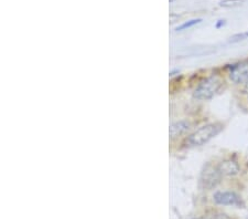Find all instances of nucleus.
Segmentation results:
<instances>
[{"mask_svg": "<svg viewBox=\"0 0 248 219\" xmlns=\"http://www.w3.org/2000/svg\"><path fill=\"white\" fill-rule=\"evenodd\" d=\"M222 125L217 124V123H211V124H206L202 127H200L199 130L195 131L194 133H192L186 139V144L189 146H201L207 143L210 139L213 138L214 136L221 132Z\"/></svg>", "mask_w": 248, "mask_h": 219, "instance_id": "f257e3e1", "label": "nucleus"}, {"mask_svg": "<svg viewBox=\"0 0 248 219\" xmlns=\"http://www.w3.org/2000/svg\"><path fill=\"white\" fill-rule=\"evenodd\" d=\"M221 85L222 80L217 75H212V77L206 78L204 81L200 83L197 89L194 90L193 97L197 100H201V101L210 100L218 92Z\"/></svg>", "mask_w": 248, "mask_h": 219, "instance_id": "f03ea898", "label": "nucleus"}, {"mask_svg": "<svg viewBox=\"0 0 248 219\" xmlns=\"http://www.w3.org/2000/svg\"><path fill=\"white\" fill-rule=\"evenodd\" d=\"M222 176L223 175L219 172L218 166H213L211 164L206 165L201 175V185L203 188L206 189L214 188L221 182Z\"/></svg>", "mask_w": 248, "mask_h": 219, "instance_id": "7ed1b4c3", "label": "nucleus"}, {"mask_svg": "<svg viewBox=\"0 0 248 219\" xmlns=\"http://www.w3.org/2000/svg\"><path fill=\"white\" fill-rule=\"evenodd\" d=\"M230 79L235 84H246L248 82V61H243L232 67Z\"/></svg>", "mask_w": 248, "mask_h": 219, "instance_id": "20e7f679", "label": "nucleus"}, {"mask_svg": "<svg viewBox=\"0 0 248 219\" xmlns=\"http://www.w3.org/2000/svg\"><path fill=\"white\" fill-rule=\"evenodd\" d=\"M214 202L218 205L239 206L242 204L241 197L234 192H217L214 194Z\"/></svg>", "mask_w": 248, "mask_h": 219, "instance_id": "39448f33", "label": "nucleus"}, {"mask_svg": "<svg viewBox=\"0 0 248 219\" xmlns=\"http://www.w3.org/2000/svg\"><path fill=\"white\" fill-rule=\"evenodd\" d=\"M219 172L222 175H227V176H234L239 173V166L236 162L232 159H226L218 165Z\"/></svg>", "mask_w": 248, "mask_h": 219, "instance_id": "423d86ee", "label": "nucleus"}, {"mask_svg": "<svg viewBox=\"0 0 248 219\" xmlns=\"http://www.w3.org/2000/svg\"><path fill=\"white\" fill-rule=\"evenodd\" d=\"M189 129H190L189 122L180 121V122L174 123V124L170 127V135H171V137L174 138V137H177V136H180V135H181V134L186 133V131H189Z\"/></svg>", "mask_w": 248, "mask_h": 219, "instance_id": "0eeeda50", "label": "nucleus"}, {"mask_svg": "<svg viewBox=\"0 0 248 219\" xmlns=\"http://www.w3.org/2000/svg\"><path fill=\"white\" fill-rule=\"evenodd\" d=\"M243 2L244 0H222V1L219 2V6L231 8V7H236V6L242 5Z\"/></svg>", "mask_w": 248, "mask_h": 219, "instance_id": "6e6552de", "label": "nucleus"}, {"mask_svg": "<svg viewBox=\"0 0 248 219\" xmlns=\"http://www.w3.org/2000/svg\"><path fill=\"white\" fill-rule=\"evenodd\" d=\"M200 21H201V19H193V20H191V21H189V22L183 23V25L180 26L177 30H178V31L185 30V29H186V28H190V27H192V26L197 25V23H199Z\"/></svg>", "mask_w": 248, "mask_h": 219, "instance_id": "1a4fd4ad", "label": "nucleus"}, {"mask_svg": "<svg viewBox=\"0 0 248 219\" xmlns=\"http://www.w3.org/2000/svg\"><path fill=\"white\" fill-rule=\"evenodd\" d=\"M248 38V31H246V33H242V34H238L234 35L233 38H232L231 42H238L241 41V40H245Z\"/></svg>", "mask_w": 248, "mask_h": 219, "instance_id": "9d476101", "label": "nucleus"}, {"mask_svg": "<svg viewBox=\"0 0 248 219\" xmlns=\"http://www.w3.org/2000/svg\"><path fill=\"white\" fill-rule=\"evenodd\" d=\"M245 92L248 94V82L246 83V87H245Z\"/></svg>", "mask_w": 248, "mask_h": 219, "instance_id": "9b49d317", "label": "nucleus"}]
</instances>
